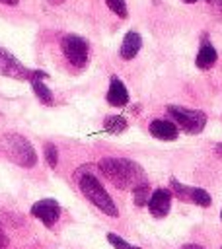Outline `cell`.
Masks as SVG:
<instances>
[{"label": "cell", "instance_id": "6da1fadb", "mask_svg": "<svg viewBox=\"0 0 222 249\" xmlns=\"http://www.w3.org/2000/svg\"><path fill=\"white\" fill-rule=\"evenodd\" d=\"M97 167L109 179V183L121 191H134L138 185L146 183L144 169L129 158H103Z\"/></svg>", "mask_w": 222, "mask_h": 249}, {"label": "cell", "instance_id": "7a4b0ae2", "mask_svg": "<svg viewBox=\"0 0 222 249\" xmlns=\"http://www.w3.org/2000/svg\"><path fill=\"white\" fill-rule=\"evenodd\" d=\"M76 177H78V187H80L82 195H84L93 206H97V208H99L103 214H107V216H113V218L119 216L117 204H115L113 198L107 195V191L103 189V185L99 183V179L88 171V165L82 167V169L76 173Z\"/></svg>", "mask_w": 222, "mask_h": 249}, {"label": "cell", "instance_id": "3957f363", "mask_svg": "<svg viewBox=\"0 0 222 249\" xmlns=\"http://www.w3.org/2000/svg\"><path fill=\"white\" fill-rule=\"evenodd\" d=\"M2 148L6 156L19 167H35L37 165V152L31 146V142L18 134V132H6L2 136Z\"/></svg>", "mask_w": 222, "mask_h": 249}, {"label": "cell", "instance_id": "277c9868", "mask_svg": "<svg viewBox=\"0 0 222 249\" xmlns=\"http://www.w3.org/2000/svg\"><path fill=\"white\" fill-rule=\"evenodd\" d=\"M167 115L173 119L177 128H181L187 134H199V132H203V128L206 124V115L203 111H199V109H189V107H181V105H169L167 107Z\"/></svg>", "mask_w": 222, "mask_h": 249}, {"label": "cell", "instance_id": "5b68a950", "mask_svg": "<svg viewBox=\"0 0 222 249\" xmlns=\"http://www.w3.org/2000/svg\"><path fill=\"white\" fill-rule=\"evenodd\" d=\"M62 53L66 56V60L74 66V68H84L88 64L90 58V43L80 37V35H66L60 41Z\"/></svg>", "mask_w": 222, "mask_h": 249}, {"label": "cell", "instance_id": "8992f818", "mask_svg": "<svg viewBox=\"0 0 222 249\" xmlns=\"http://www.w3.org/2000/svg\"><path fill=\"white\" fill-rule=\"evenodd\" d=\"M31 214L37 220H41L47 228H53L60 218V204L53 198H41L31 206Z\"/></svg>", "mask_w": 222, "mask_h": 249}, {"label": "cell", "instance_id": "52a82bcc", "mask_svg": "<svg viewBox=\"0 0 222 249\" xmlns=\"http://www.w3.org/2000/svg\"><path fill=\"white\" fill-rule=\"evenodd\" d=\"M29 68H25L12 53L0 47V74L14 80H29Z\"/></svg>", "mask_w": 222, "mask_h": 249}, {"label": "cell", "instance_id": "ba28073f", "mask_svg": "<svg viewBox=\"0 0 222 249\" xmlns=\"http://www.w3.org/2000/svg\"><path fill=\"white\" fill-rule=\"evenodd\" d=\"M171 196L173 193L169 189H156L148 200V210L154 218H166L171 208Z\"/></svg>", "mask_w": 222, "mask_h": 249}, {"label": "cell", "instance_id": "9c48e42d", "mask_svg": "<svg viewBox=\"0 0 222 249\" xmlns=\"http://www.w3.org/2000/svg\"><path fill=\"white\" fill-rule=\"evenodd\" d=\"M47 78V74L43 72V70H31L29 72V82H31V88H33V91H35V95L39 97V101L43 103V105H53L55 103V95H53V91L45 86V80Z\"/></svg>", "mask_w": 222, "mask_h": 249}, {"label": "cell", "instance_id": "30bf717a", "mask_svg": "<svg viewBox=\"0 0 222 249\" xmlns=\"http://www.w3.org/2000/svg\"><path fill=\"white\" fill-rule=\"evenodd\" d=\"M150 134L158 140H175L177 134H179V128L173 121H166V119H156L150 123L148 126Z\"/></svg>", "mask_w": 222, "mask_h": 249}, {"label": "cell", "instance_id": "8fae6325", "mask_svg": "<svg viewBox=\"0 0 222 249\" xmlns=\"http://www.w3.org/2000/svg\"><path fill=\"white\" fill-rule=\"evenodd\" d=\"M107 103L113 107H125L129 103V91H127L123 80H119L117 76H111L109 89H107Z\"/></svg>", "mask_w": 222, "mask_h": 249}, {"label": "cell", "instance_id": "7c38bea8", "mask_svg": "<svg viewBox=\"0 0 222 249\" xmlns=\"http://www.w3.org/2000/svg\"><path fill=\"white\" fill-rule=\"evenodd\" d=\"M140 47H142V37H140L136 31H127L125 37H123L119 54H121L123 60H132V58L138 54Z\"/></svg>", "mask_w": 222, "mask_h": 249}, {"label": "cell", "instance_id": "4fadbf2b", "mask_svg": "<svg viewBox=\"0 0 222 249\" xmlns=\"http://www.w3.org/2000/svg\"><path fill=\"white\" fill-rule=\"evenodd\" d=\"M216 58H218L216 49H214L208 41H203V45H201V49H199V53H197V58H195L197 68H201V70H208V68L214 66Z\"/></svg>", "mask_w": 222, "mask_h": 249}, {"label": "cell", "instance_id": "5bb4252c", "mask_svg": "<svg viewBox=\"0 0 222 249\" xmlns=\"http://www.w3.org/2000/svg\"><path fill=\"white\" fill-rule=\"evenodd\" d=\"M127 119L121 117V115H107L105 121H103V128L111 134H121L123 130H127Z\"/></svg>", "mask_w": 222, "mask_h": 249}, {"label": "cell", "instance_id": "9a60e30c", "mask_svg": "<svg viewBox=\"0 0 222 249\" xmlns=\"http://www.w3.org/2000/svg\"><path fill=\"white\" fill-rule=\"evenodd\" d=\"M152 196V191H150V185L148 183H142L134 189V204L136 206H148V200Z\"/></svg>", "mask_w": 222, "mask_h": 249}, {"label": "cell", "instance_id": "2e32d148", "mask_svg": "<svg viewBox=\"0 0 222 249\" xmlns=\"http://www.w3.org/2000/svg\"><path fill=\"white\" fill-rule=\"evenodd\" d=\"M189 202H195V204H199V206H210L212 198H210V195H208L204 189H201V187H191V200H189Z\"/></svg>", "mask_w": 222, "mask_h": 249}, {"label": "cell", "instance_id": "e0dca14e", "mask_svg": "<svg viewBox=\"0 0 222 249\" xmlns=\"http://www.w3.org/2000/svg\"><path fill=\"white\" fill-rule=\"evenodd\" d=\"M43 154H45V161L49 163V167H56V163H58V150H56V146L53 144V142H45V146H43Z\"/></svg>", "mask_w": 222, "mask_h": 249}, {"label": "cell", "instance_id": "ac0fdd59", "mask_svg": "<svg viewBox=\"0 0 222 249\" xmlns=\"http://www.w3.org/2000/svg\"><path fill=\"white\" fill-rule=\"evenodd\" d=\"M107 241L115 247V249H140L138 245H132V243H129V241H125L121 235H117V233H113V231H109L107 235Z\"/></svg>", "mask_w": 222, "mask_h": 249}, {"label": "cell", "instance_id": "d6986e66", "mask_svg": "<svg viewBox=\"0 0 222 249\" xmlns=\"http://www.w3.org/2000/svg\"><path fill=\"white\" fill-rule=\"evenodd\" d=\"M105 4H107V8H109L115 16H119V18H127V16H129L127 2H125V0H105Z\"/></svg>", "mask_w": 222, "mask_h": 249}, {"label": "cell", "instance_id": "ffe728a7", "mask_svg": "<svg viewBox=\"0 0 222 249\" xmlns=\"http://www.w3.org/2000/svg\"><path fill=\"white\" fill-rule=\"evenodd\" d=\"M8 243H10V239H8V235H6V231H4V228L0 224V249L8 247Z\"/></svg>", "mask_w": 222, "mask_h": 249}, {"label": "cell", "instance_id": "44dd1931", "mask_svg": "<svg viewBox=\"0 0 222 249\" xmlns=\"http://www.w3.org/2000/svg\"><path fill=\"white\" fill-rule=\"evenodd\" d=\"M179 249H204V247H201V245H197V243H185V245H181Z\"/></svg>", "mask_w": 222, "mask_h": 249}, {"label": "cell", "instance_id": "7402d4cb", "mask_svg": "<svg viewBox=\"0 0 222 249\" xmlns=\"http://www.w3.org/2000/svg\"><path fill=\"white\" fill-rule=\"evenodd\" d=\"M214 154H216L218 158H222V142H218V144L214 146Z\"/></svg>", "mask_w": 222, "mask_h": 249}, {"label": "cell", "instance_id": "603a6c76", "mask_svg": "<svg viewBox=\"0 0 222 249\" xmlns=\"http://www.w3.org/2000/svg\"><path fill=\"white\" fill-rule=\"evenodd\" d=\"M19 0H0V4H6V6H16Z\"/></svg>", "mask_w": 222, "mask_h": 249}, {"label": "cell", "instance_id": "cb8c5ba5", "mask_svg": "<svg viewBox=\"0 0 222 249\" xmlns=\"http://www.w3.org/2000/svg\"><path fill=\"white\" fill-rule=\"evenodd\" d=\"M181 2H185V4H193V2H199V0H181ZM206 2H210V0H206Z\"/></svg>", "mask_w": 222, "mask_h": 249}, {"label": "cell", "instance_id": "d4e9b609", "mask_svg": "<svg viewBox=\"0 0 222 249\" xmlns=\"http://www.w3.org/2000/svg\"><path fill=\"white\" fill-rule=\"evenodd\" d=\"M220 220H222V210H220Z\"/></svg>", "mask_w": 222, "mask_h": 249}, {"label": "cell", "instance_id": "484cf974", "mask_svg": "<svg viewBox=\"0 0 222 249\" xmlns=\"http://www.w3.org/2000/svg\"><path fill=\"white\" fill-rule=\"evenodd\" d=\"M220 249H222V247H220Z\"/></svg>", "mask_w": 222, "mask_h": 249}]
</instances>
